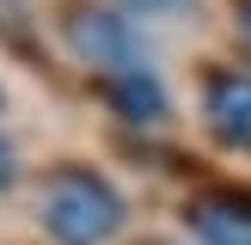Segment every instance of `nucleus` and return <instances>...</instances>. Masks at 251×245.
Returning a JSON list of instances; mask_svg holds the SVG:
<instances>
[{"label":"nucleus","mask_w":251,"mask_h":245,"mask_svg":"<svg viewBox=\"0 0 251 245\" xmlns=\"http://www.w3.org/2000/svg\"><path fill=\"white\" fill-rule=\"evenodd\" d=\"M37 220L55 245H110L123 233V196L98 172L61 166L37 190Z\"/></svg>","instance_id":"nucleus-1"},{"label":"nucleus","mask_w":251,"mask_h":245,"mask_svg":"<svg viewBox=\"0 0 251 245\" xmlns=\"http://www.w3.org/2000/svg\"><path fill=\"white\" fill-rule=\"evenodd\" d=\"M68 49L86 61V68H104V80H110V74H129V68H147L141 31H135L123 12H104V6L68 19Z\"/></svg>","instance_id":"nucleus-2"},{"label":"nucleus","mask_w":251,"mask_h":245,"mask_svg":"<svg viewBox=\"0 0 251 245\" xmlns=\"http://www.w3.org/2000/svg\"><path fill=\"white\" fill-rule=\"evenodd\" d=\"M184 220H190V233L202 245H251V196H239V190L196 196L184 208Z\"/></svg>","instance_id":"nucleus-3"},{"label":"nucleus","mask_w":251,"mask_h":245,"mask_svg":"<svg viewBox=\"0 0 251 245\" xmlns=\"http://www.w3.org/2000/svg\"><path fill=\"white\" fill-rule=\"evenodd\" d=\"M202 110H208V129H215L221 141L251 147V80H245V74H221V80H208Z\"/></svg>","instance_id":"nucleus-4"},{"label":"nucleus","mask_w":251,"mask_h":245,"mask_svg":"<svg viewBox=\"0 0 251 245\" xmlns=\"http://www.w3.org/2000/svg\"><path fill=\"white\" fill-rule=\"evenodd\" d=\"M104 98L117 104V117H129V122H159V117H166V86L153 80V68L110 74V80H104Z\"/></svg>","instance_id":"nucleus-5"},{"label":"nucleus","mask_w":251,"mask_h":245,"mask_svg":"<svg viewBox=\"0 0 251 245\" xmlns=\"http://www.w3.org/2000/svg\"><path fill=\"white\" fill-rule=\"evenodd\" d=\"M12 178H19V153H12V141L0 135V190H6Z\"/></svg>","instance_id":"nucleus-6"},{"label":"nucleus","mask_w":251,"mask_h":245,"mask_svg":"<svg viewBox=\"0 0 251 245\" xmlns=\"http://www.w3.org/2000/svg\"><path fill=\"white\" fill-rule=\"evenodd\" d=\"M239 31H245V43H251V0H239Z\"/></svg>","instance_id":"nucleus-7"},{"label":"nucleus","mask_w":251,"mask_h":245,"mask_svg":"<svg viewBox=\"0 0 251 245\" xmlns=\"http://www.w3.org/2000/svg\"><path fill=\"white\" fill-rule=\"evenodd\" d=\"M153 6H166V0H141V12H153Z\"/></svg>","instance_id":"nucleus-8"}]
</instances>
